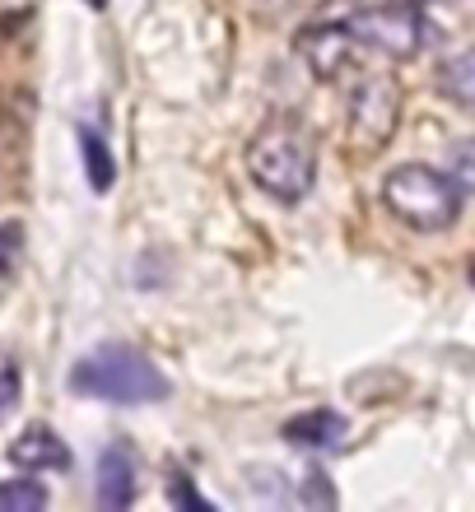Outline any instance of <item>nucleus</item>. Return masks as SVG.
<instances>
[{"label": "nucleus", "mask_w": 475, "mask_h": 512, "mask_svg": "<svg viewBox=\"0 0 475 512\" xmlns=\"http://www.w3.org/2000/svg\"><path fill=\"white\" fill-rule=\"evenodd\" d=\"M247 173L271 201L299 205L317 182V135L294 112H275L247 140Z\"/></svg>", "instance_id": "f257e3e1"}, {"label": "nucleus", "mask_w": 475, "mask_h": 512, "mask_svg": "<svg viewBox=\"0 0 475 512\" xmlns=\"http://www.w3.org/2000/svg\"><path fill=\"white\" fill-rule=\"evenodd\" d=\"M70 391L108 405H154L168 396V378L136 345H98L70 368Z\"/></svg>", "instance_id": "f03ea898"}, {"label": "nucleus", "mask_w": 475, "mask_h": 512, "mask_svg": "<svg viewBox=\"0 0 475 512\" xmlns=\"http://www.w3.org/2000/svg\"><path fill=\"white\" fill-rule=\"evenodd\" d=\"M382 205L406 229L443 233L462 215V187L452 182V173H438L429 163H401L382 177Z\"/></svg>", "instance_id": "7ed1b4c3"}, {"label": "nucleus", "mask_w": 475, "mask_h": 512, "mask_svg": "<svg viewBox=\"0 0 475 512\" xmlns=\"http://www.w3.org/2000/svg\"><path fill=\"white\" fill-rule=\"evenodd\" d=\"M350 33L359 47L378 56H392V61H410V56H420L424 47V24L420 5H410V0H392V5H373V10H359L350 19Z\"/></svg>", "instance_id": "20e7f679"}, {"label": "nucleus", "mask_w": 475, "mask_h": 512, "mask_svg": "<svg viewBox=\"0 0 475 512\" xmlns=\"http://www.w3.org/2000/svg\"><path fill=\"white\" fill-rule=\"evenodd\" d=\"M401 122V84L392 75H364L350 89V140L359 149H382Z\"/></svg>", "instance_id": "39448f33"}, {"label": "nucleus", "mask_w": 475, "mask_h": 512, "mask_svg": "<svg viewBox=\"0 0 475 512\" xmlns=\"http://www.w3.org/2000/svg\"><path fill=\"white\" fill-rule=\"evenodd\" d=\"M294 52L303 56V66L313 70L317 80H340V75L354 66L359 42H354L350 24H313L299 33Z\"/></svg>", "instance_id": "423d86ee"}, {"label": "nucleus", "mask_w": 475, "mask_h": 512, "mask_svg": "<svg viewBox=\"0 0 475 512\" xmlns=\"http://www.w3.org/2000/svg\"><path fill=\"white\" fill-rule=\"evenodd\" d=\"M10 466L24 475H47V471H66L70 466V447L56 438L47 424H33L10 443Z\"/></svg>", "instance_id": "0eeeda50"}, {"label": "nucleus", "mask_w": 475, "mask_h": 512, "mask_svg": "<svg viewBox=\"0 0 475 512\" xmlns=\"http://www.w3.org/2000/svg\"><path fill=\"white\" fill-rule=\"evenodd\" d=\"M345 433H350V419L340 410H303L285 424V443L303 452H331L345 443Z\"/></svg>", "instance_id": "6e6552de"}, {"label": "nucleus", "mask_w": 475, "mask_h": 512, "mask_svg": "<svg viewBox=\"0 0 475 512\" xmlns=\"http://www.w3.org/2000/svg\"><path fill=\"white\" fill-rule=\"evenodd\" d=\"M94 489H98V503H103V508H131V503H136V461H131V452H126L122 443L98 452Z\"/></svg>", "instance_id": "1a4fd4ad"}, {"label": "nucleus", "mask_w": 475, "mask_h": 512, "mask_svg": "<svg viewBox=\"0 0 475 512\" xmlns=\"http://www.w3.org/2000/svg\"><path fill=\"white\" fill-rule=\"evenodd\" d=\"M438 89H443L457 108L475 112V47H466L462 56H452L448 66L438 70Z\"/></svg>", "instance_id": "9d476101"}, {"label": "nucleus", "mask_w": 475, "mask_h": 512, "mask_svg": "<svg viewBox=\"0 0 475 512\" xmlns=\"http://www.w3.org/2000/svg\"><path fill=\"white\" fill-rule=\"evenodd\" d=\"M80 154H84V173H89V187L94 191H112L117 182V163H112L108 145L94 126H80Z\"/></svg>", "instance_id": "9b49d317"}, {"label": "nucleus", "mask_w": 475, "mask_h": 512, "mask_svg": "<svg viewBox=\"0 0 475 512\" xmlns=\"http://www.w3.org/2000/svg\"><path fill=\"white\" fill-rule=\"evenodd\" d=\"M42 508H47V489L38 480L19 475V480L0 485V512H42Z\"/></svg>", "instance_id": "f8f14e48"}, {"label": "nucleus", "mask_w": 475, "mask_h": 512, "mask_svg": "<svg viewBox=\"0 0 475 512\" xmlns=\"http://www.w3.org/2000/svg\"><path fill=\"white\" fill-rule=\"evenodd\" d=\"M24 261V224H0V284Z\"/></svg>", "instance_id": "ddd939ff"}, {"label": "nucleus", "mask_w": 475, "mask_h": 512, "mask_svg": "<svg viewBox=\"0 0 475 512\" xmlns=\"http://www.w3.org/2000/svg\"><path fill=\"white\" fill-rule=\"evenodd\" d=\"M448 173H452V182H457V187L475 196V135L452 149V168H448Z\"/></svg>", "instance_id": "4468645a"}, {"label": "nucleus", "mask_w": 475, "mask_h": 512, "mask_svg": "<svg viewBox=\"0 0 475 512\" xmlns=\"http://www.w3.org/2000/svg\"><path fill=\"white\" fill-rule=\"evenodd\" d=\"M19 396H24V387H19V368L0 364V424L19 410Z\"/></svg>", "instance_id": "2eb2a0df"}, {"label": "nucleus", "mask_w": 475, "mask_h": 512, "mask_svg": "<svg viewBox=\"0 0 475 512\" xmlns=\"http://www.w3.org/2000/svg\"><path fill=\"white\" fill-rule=\"evenodd\" d=\"M168 499L182 508V503H191V508H201V512H210V499H201L191 485H182V480H173V489H168Z\"/></svg>", "instance_id": "dca6fc26"}, {"label": "nucleus", "mask_w": 475, "mask_h": 512, "mask_svg": "<svg viewBox=\"0 0 475 512\" xmlns=\"http://www.w3.org/2000/svg\"><path fill=\"white\" fill-rule=\"evenodd\" d=\"M84 5H89V10H103V5H108V0H84Z\"/></svg>", "instance_id": "f3484780"}, {"label": "nucleus", "mask_w": 475, "mask_h": 512, "mask_svg": "<svg viewBox=\"0 0 475 512\" xmlns=\"http://www.w3.org/2000/svg\"><path fill=\"white\" fill-rule=\"evenodd\" d=\"M410 5H429V0H410Z\"/></svg>", "instance_id": "a211bd4d"}]
</instances>
